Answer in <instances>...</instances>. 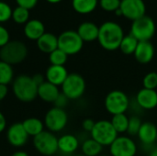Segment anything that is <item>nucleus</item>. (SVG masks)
Wrapping results in <instances>:
<instances>
[{"label":"nucleus","instance_id":"nucleus-37","mask_svg":"<svg viewBox=\"0 0 157 156\" xmlns=\"http://www.w3.org/2000/svg\"><path fill=\"white\" fill-rule=\"evenodd\" d=\"M68 101H69V99L61 92V94L59 95V97H57V99L55 100V102L53 104H54V107H56V108H64V107L67 105Z\"/></svg>","mask_w":157,"mask_h":156},{"label":"nucleus","instance_id":"nucleus-2","mask_svg":"<svg viewBox=\"0 0 157 156\" xmlns=\"http://www.w3.org/2000/svg\"><path fill=\"white\" fill-rule=\"evenodd\" d=\"M12 91L17 99L29 103L38 97V86L33 81L32 76L19 74L12 82Z\"/></svg>","mask_w":157,"mask_h":156},{"label":"nucleus","instance_id":"nucleus-8","mask_svg":"<svg viewBox=\"0 0 157 156\" xmlns=\"http://www.w3.org/2000/svg\"><path fill=\"white\" fill-rule=\"evenodd\" d=\"M34 148L44 156L54 155L58 150V138L53 132L43 131L33 138Z\"/></svg>","mask_w":157,"mask_h":156},{"label":"nucleus","instance_id":"nucleus-40","mask_svg":"<svg viewBox=\"0 0 157 156\" xmlns=\"http://www.w3.org/2000/svg\"><path fill=\"white\" fill-rule=\"evenodd\" d=\"M8 94V88L7 86L5 85H0V102L4 100Z\"/></svg>","mask_w":157,"mask_h":156},{"label":"nucleus","instance_id":"nucleus-7","mask_svg":"<svg viewBox=\"0 0 157 156\" xmlns=\"http://www.w3.org/2000/svg\"><path fill=\"white\" fill-rule=\"evenodd\" d=\"M155 33V21L148 16H144L132 21L131 34L138 41H150Z\"/></svg>","mask_w":157,"mask_h":156},{"label":"nucleus","instance_id":"nucleus-16","mask_svg":"<svg viewBox=\"0 0 157 156\" xmlns=\"http://www.w3.org/2000/svg\"><path fill=\"white\" fill-rule=\"evenodd\" d=\"M133 55L139 63L147 64L155 57V47L151 41H139Z\"/></svg>","mask_w":157,"mask_h":156},{"label":"nucleus","instance_id":"nucleus-23","mask_svg":"<svg viewBox=\"0 0 157 156\" xmlns=\"http://www.w3.org/2000/svg\"><path fill=\"white\" fill-rule=\"evenodd\" d=\"M22 125L28 133L29 136H32L33 138L41 133L44 131V122L38 118H28L23 122Z\"/></svg>","mask_w":157,"mask_h":156},{"label":"nucleus","instance_id":"nucleus-43","mask_svg":"<svg viewBox=\"0 0 157 156\" xmlns=\"http://www.w3.org/2000/svg\"><path fill=\"white\" fill-rule=\"evenodd\" d=\"M148 156H157V146H155L150 152Z\"/></svg>","mask_w":157,"mask_h":156},{"label":"nucleus","instance_id":"nucleus-15","mask_svg":"<svg viewBox=\"0 0 157 156\" xmlns=\"http://www.w3.org/2000/svg\"><path fill=\"white\" fill-rule=\"evenodd\" d=\"M137 138L142 145L154 148V145L156 143L157 126L151 121L143 122L137 134Z\"/></svg>","mask_w":157,"mask_h":156},{"label":"nucleus","instance_id":"nucleus-21","mask_svg":"<svg viewBox=\"0 0 157 156\" xmlns=\"http://www.w3.org/2000/svg\"><path fill=\"white\" fill-rule=\"evenodd\" d=\"M76 31L84 42H91L98 40L99 27L93 22H84L79 25Z\"/></svg>","mask_w":157,"mask_h":156},{"label":"nucleus","instance_id":"nucleus-10","mask_svg":"<svg viewBox=\"0 0 157 156\" xmlns=\"http://www.w3.org/2000/svg\"><path fill=\"white\" fill-rule=\"evenodd\" d=\"M44 126L49 131L56 133L63 131L68 123V115L64 108L53 107L50 108L44 117Z\"/></svg>","mask_w":157,"mask_h":156},{"label":"nucleus","instance_id":"nucleus-13","mask_svg":"<svg viewBox=\"0 0 157 156\" xmlns=\"http://www.w3.org/2000/svg\"><path fill=\"white\" fill-rule=\"evenodd\" d=\"M29 135L26 132L22 122H16L10 125L6 131V139L7 142L10 145L13 147H23L28 140H29Z\"/></svg>","mask_w":157,"mask_h":156},{"label":"nucleus","instance_id":"nucleus-18","mask_svg":"<svg viewBox=\"0 0 157 156\" xmlns=\"http://www.w3.org/2000/svg\"><path fill=\"white\" fill-rule=\"evenodd\" d=\"M79 146V139L74 134H63L58 138V150L63 154H74Z\"/></svg>","mask_w":157,"mask_h":156},{"label":"nucleus","instance_id":"nucleus-28","mask_svg":"<svg viewBox=\"0 0 157 156\" xmlns=\"http://www.w3.org/2000/svg\"><path fill=\"white\" fill-rule=\"evenodd\" d=\"M14 80V69L12 65L0 60V85L7 86Z\"/></svg>","mask_w":157,"mask_h":156},{"label":"nucleus","instance_id":"nucleus-46","mask_svg":"<svg viewBox=\"0 0 157 156\" xmlns=\"http://www.w3.org/2000/svg\"><path fill=\"white\" fill-rule=\"evenodd\" d=\"M75 156H86V155H84V154H77V155H75Z\"/></svg>","mask_w":157,"mask_h":156},{"label":"nucleus","instance_id":"nucleus-27","mask_svg":"<svg viewBox=\"0 0 157 156\" xmlns=\"http://www.w3.org/2000/svg\"><path fill=\"white\" fill-rule=\"evenodd\" d=\"M138 43H139V41L130 33L129 35L124 36V38L121 43L120 50L123 54L132 55L134 53Z\"/></svg>","mask_w":157,"mask_h":156},{"label":"nucleus","instance_id":"nucleus-20","mask_svg":"<svg viewBox=\"0 0 157 156\" xmlns=\"http://www.w3.org/2000/svg\"><path fill=\"white\" fill-rule=\"evenodd\" d=\"M45 33L44 24L39 19L29 20L24 27L25 36L31 40H38Z\"/></svg>","mask_w":157,"mask_h":156},{"label":"nucleus","instance_id":"nucleus-4","mask_svg":"<svg viewBox=\"0 0 157 156\" xmlns=\"http://www.w3.org/2000/svg\"><path fill=\"white\" fill-rule=\"evenodd\" d=\"M130 105L131 100L127 94L119 89L110 91L104 101L106 110L112 116L126 113L130 108Z\"/></svg>","mask_w":157,"mask_h":156},{"label":"nucleus","instance_id":"nucleus-32","mask_svg":"<svg viewBox=\"0 0 157 156\" xmlns=\"http://www.w3.org/2000/svg\"><path fill=\"white\" fill-rule=\"evenodd\" d=\"M143 86L146 89H154L157 88V72H149L143 78Z\"/></svg>","mask_w":157,"mask_h":156},{"label":"nucleus","instance_id":"nucleus-34","mask_svg":"<svg viewBox=\"0 0 157 156\" xmlns=\"http://www.w3.org/2000/svg\"><path fill=\"white\" fill-rule=\"evenodd\" d=\"M13 10L8 4L0 1V22H6L12 17Z\"/></svg>","mask_w":157,"mask_h":156},{"label":"nucleus","instance_id":"nucleus-41","mask_svg":"<svg viewBox=\"0 0 157 156\" xmlns=\"http://www.w3.org/2000/svg\"><path fill=\"white\" fill-rule=\"evenodd\" d=\"M6 128V120L5 115L0 111V133L3 132Z\"/></svg>","mask_w":157,"mask_h":156},{"label":"nucleus","instance_id":"nucleus-39","mask_svg":"<svg viewBox=\"0 0 157 156\" xmlns=\"http://www.w3.org/2000/svg\"><path fill=\"white\" fill-rule=\"evenodd\" d=\"M32 79L33 81L37 84V86H40L43 82H45V76L42 74H35L33 76H32Z\"/></svg>","mask_w":157,"mask_h":156},{"label":"nucleus","instance_id":"nucleus-44","mask_svg":"<svg viewBox=\"0 0 157 156\" xmlns=\"http://www.w3.org/2000/svg\"><path fill=\"white\" fill-rule=\"evenodd\" d=\"M49 3H52V4H55V3H59V2H61L62 0H47Z\"/></svg>","mask_w":157,"mask_h":156},{"label":"nucleus","instance_id":"nucleus-6","mask_svg":"<svg viewBox=\"0 0 157 156\" xmlns=\"http://www.w3.org/2000/svg\"><path fill=\"white\" fill-rule=\"evenodd\" d=\"M118 136L119 134L113 128L110 120H107L96 121L95 126L90 132V137L103 147H109Z\"/></svg>","mask_w":157,"mask_h":156},{"label":"nucleus","instance_id":"nucleus-33","mask_svg":"<svg viewBox=\"0 0 157 156\" xmlns=\"http://www.w3.org/2000/svg\"><path fill=\"white\" fill-rule=\"evenodd\" d=\"M121 1V0H100L99 5L104 10L112 12V11H117L120 8Z\"/></svg>","mask_w":157,"mask_h":156},{"label":"nucleus","instance_id":"nucleus-47","mask_svg":"<svg viewBox=\"0 0 157 156\" xmlns=\"http://www.w3.org/2000/svg\"><path fill=\"white\" fill-rule=\"evenodd\" d=\"M156 144H157V138H156Z\"/></svg>","mask_w":157,"mask_h":156},{"label":"nucleus","instance_id":"nucleus-45","mask_svg":"<svg viewBox=\"0 0 157 156\" xmlns=\"http://www.w3.org/2000/svg\"><path fill=\"white\" fill-rule=\"evenodd\" d=\"M99 156H111L110 154H100Z\"/></svg>","mask_w":157,"mask_h":156},{"label":"nucleus","instance_id":"nucleus-12","mask_svg":"<svg viewBox=\"0 0 157 156\" xmlns=\"http://www.w3.org/2000/svg\"><path fill=\"white\" fill-rule=\"evenodd\" d=\"M120 10L121 15L132 21L145 16V4L143 0H121Z\"/></svg>","mask_w":157,"mask_h":156},{"label":"nucleus","instance_id":"nucleus-3","mask_svg":"<svg viewBox=\"0 0 157 156\" xmlns=\"http://www.w3.org/2000/svg\"><path fill=\"white\" fill-rule=\"evenodd\" d=\"M28 55V48L26 44L20 40H10L0 49V60L15 65L22 63Z\"/></svg>","mask_w":157,"mask_h":156},{"label":"nucleus","instance_id":"nucleus-19","mask_svg":"<svg viewBox=\"0 0 157 156\" xmlns=\"http://www.w3.org/2000/svg\"><path fill=\"white\" fill-rule=\"evenodd\" d=\"M61 91L59 86H56L47 81L43 82L40 86H38V97L42 101L47 103H54Z\"/></svg>","mask_w":157,"mask_h":156},{"label":"nucleus","instance_id":"nucleus-14","mask_svg":"<svg viewBox=\"0 0 157 156\" xmlns=\"http://www.w3.org/2000/svg\"><path fill=\"white\" fill-rule=\"evenodd\" d=\"M135 102L143 110H153L157 107V91L154 89H140L135 96Z\"/></svg>","mask_w":157,"mask_h":156},{"label":"nucleus","instance_id":"nucleus-30","mask_svg":"<svg viewBox=\"0 0 157 156\" xmlns=\"http://www.w3.org/2000/svg\"><path fill=\"white\" fill-rule=\"evenodd\" d=\"M143 124V121L141 118L137 115H132L129 119V125H128V130H127V134L130 137L132 136H137L141 126Z\"/></svg>","mask_w":157,"mask_h":156},{"label":"nucleus","instance_id":"nucleus-48","mask_svg":"<svg viewBox=\"0 0 157 156\" xmlns=\"http://www.w3.org/2000/svg\"><path fill=\"white\" fill-rule=\"evenodd\" d=\"M156 91H157V88H156Z\"/></svg>","mask_w":157,"mask_h":156},{"label":"nucleus","instance_id":"nucleus-9","mask_svg":"<svg viewBox=\"0 0 157 156\" xmlns=\"http://www.w3.org/2000/svg\"><path fill=\"white\" fill-rule=\"evenodd\" d=\"M83 46L84 41L78 35L77 31L66 30L61 33L58 37V48L68 56L80 52Z\"/></svg>","mask_w":157,"mask_h":156},{"label":"nucleus","instance_id":"nucleus-1","mask_svg":"<svg viewBox=\"0 0 157 156\" xmlns=\"http://www.w3.org/2000/svg\"><path fill=\"white\" fill-rule=\"evenodd\" d=\"M124 36L121 25L113 21H107L99 27L98 40L103 49L112 51L120 49Z\"/></svg>","mask_w":157,"mask_h":156},{"label":"nucleus","instance_id":"nucleus-17","mask_svg":"<svg viewBox=\"0 0 157 156\" xmlns=\"http://www.w3.org/2000/svg\"><path fill=\"white\" fill-rule=\"evenodd\" d=\"M68 74L69 73L64 66L50 65L45 72V79L47 82L56 86H61L67 78Z\"/></svg>","mask_w":157,"mask_h":156},{"label":"nucleus","instance_id":"nucleus-29","mask_svg":"<svg viewBox=\"0 0 157 156\" xmlns=\"http://www.w3.org/2000/svg\"><path fill=\"white\" fill-rule=\"evenodd\" d=\"M67 59L68 55L59 48L49 54V61L51 63V65L64 66V64L67 62Z\"/></svg>","mask_w":157,"mask_h":156},{"label":"nucleus","instance_id":"nucleus-42","mask_svg":"<svg viewBox=\"0 0 157 156\" xmlns=\"http://www.w3.org/2000/svg\"><path fill=\"white\" fill-rule=\"evenodd\" d=\"M11 156H29V154L25 151H17Z\"/></svg>","mask_w":157,"mask_h":156},{"label":"nucleus","instance_id":"nucleus-38","mask_svg":"<svg viewBox=\"0 0 157 156\" xmlns=\"http://www.w3.org/2000/svg\"><path fill=\"white\" fill-rule=\"evenodd\" d=\"M95 123H96V121H94L90 118H87V119H86V120H83V122H82V128H83V130L86 132H87V133L90 134V132L92 131V130H93V128L95 126Z\"/></svg>","mask_w":157,"mask_h":156},{"label":"nucleus","instance_id":"nucleus-36","mask_svg":"<svg viewBox=\"0 0 157 156\" xmlns=\"http://www.w3.org/2000/svg\"><path fill=\"white\" fill-rule=\"evenodd\" d=\"M16 2L17 4V6H21L29 10L37 5L38 0H16Z\"/></svg>","mask_w":157,"mask_h":156},{"label":"nucleus","instance_id":"nucleus-26","mask_svg":"<svg viewBox=\"0 0 157 156\" xmlns=\"http://www.w3.org/2000/svg\"><path fill=\"white\" fill-rule=\"evenodd\" d=\"M74 9L79 14H89L98 6V0H73Z\"/></svg>","mask_w":157,"mask_h":156},{"label":"nucleus","instance_id":"nucleus-22","mask_svg":"<svg viewBox=\"0 0 157 156\" xmlns=\"http://www.w3.org/2000/svg\"><path fill=\"white\" fill-rule=\"evenodd\" d=\"M37 46L41 52L50 54L58 49V37L50 32H45L38 40Z\"/></svg>","mask_w":157,"mask_h":156},{"label":"nucleus","instance_id":"nucleus-24","mask_svg":"<svg viewBox=\"0 0 157 156\" xmlns=\"http://www.w3.org/2000/svg\"><path fill=\"white\" fill-rule=\"evenodd\" d=\"M103 146L93 140L91 137L86 138L81 144L82 154L86 156H99L103 152Z\"/></svg>","mask_w":157,"mask_h":156},{"label":"nucleus","instance_id":"nucleus-31","mask_svg":"<svg viewBox=\"0 0 157 156\" xmlns=\"http://www.w3.org/2000/svg\"><path fill=\"white\" fill-rule=\"evenodd\" d=\"M29 9H26L21 6H17L12 12V18L17 24H24L29 21Z\"/></svg>","mask_w":157,"mask_h":156},{"label":"nucleus","instance_id":"nucleus-11","mask_svg":"<svg viewBox=\"0 0 157 156\" xmlns=\"http://www.w3.org/2000/svg\"><path fill=\"white\" fill-rule=\"evenodd\" d=\"M109 148L111 156H135L138 151L135 141L128 135H119Z\"/></svg>","mask_w":157,"mask_h":156},{"label":"nucleus","instance_id":"nucleus-5","mask_svg":"<svg viewBox=\"0 0 157 156\" xmlns=\"http://www.w3.org/2000/svg\"><path fill=\"white\" fill-rule=\"evenodd\" d=\"M61 92L69 100H77L81 98L86 88L85 78L78 73H71L61 86Z\"/></svg>","mask_w":157,"mask_h":156},{"label":"nucleus","instance_id":"nucleus-35","mask_svg":"<svg viewBox=\"0 0 157 156\" xmlns=\"http://www.w3.org/2000/svg\"><path fill=\"white\" fill-rule=\"evenodd\" d=\"M9 39H10V36H9L8 30L5 27L0 26V49L10 41Z\"/></svg>","mask_w":157,"mask_h":156},{"label":"nucleus","instance_id":"nucleus-25","mask_svg":"<svg viewBox=\"0 0 157 156\" xmlns=\"http://www.w3.org/2000/svg\"><path fill=\"white\" fill-rule=\"evenodd\" d=\"M129 119H130V117H128L126 113L112 116L110 122L118 134L123 135L124 133H127Z\"/></svg>","mask_w":157,"mask_h":156}]
</instances>
